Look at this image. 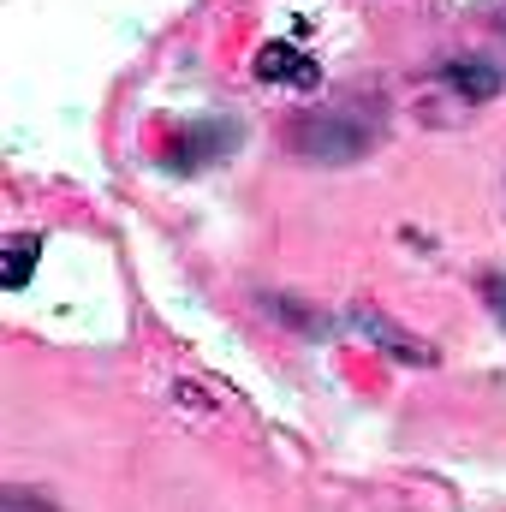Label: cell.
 I'll return each mask as SVG.
<instances>
[{
	"label": "cell",
	"mask_w": 506,
	"mask_h": 512,
	"mask_svg": "<svg viewBox=\"0 0 506 512\" xmlns=\"http://www.w3.org/2000/svg\"><path fill=\"white\" fill-rule=\"evenodd\" d=\"M370 143H376V131L352 114H304L292 126V149L304 161H364Z\"/></svg>",
	"instance_id": "cell-1"
},
{
	"label": "cell",
	"mask_w": 506,
	"mask_h": 512,
	"mask_svg": "<svg viewBox=\"0 0 506 512\" xmlns=\"http://www.w3.org/2000/svg\"><path fill=\"white\" fill-rule=\"evenodd\" d=\"M256 78H262V84L316 90V84H322V66H316L304 48H292V42H262V48H256Z\"/></svg>",
	"instance_id": "cell-2"
},
{
	"label": "cell",
	"mask_w": 506,
	"mask_h": 512,
	"mask_svg": "<svg viewBox=\"0 0 506 512\" xmlns=\"http://www.w3.org/2000/svg\"><path fill=\"white\" fill-rule=\"evenodd\" d=\"M352 322H358L376 346H393V358H399V364H417V370H423V364H435V346H423V340H417V334H405L399 322L376 316L370 304H358V310H352Z\"/></svg>",
	"instance_id": "cell-3"
},
{
	"label": "cell",
	"mask_w": 506,
	"mask_h": 512,
	"mask_svg": "<svg viewBox=\"0 0 506 512\" xmlns=\"http://www.w3.org/2000/svg\"><path fill=\"white\" fill-rule=\"evenodd\" d=\"M441 78H447L465 102H495V96H501V72H495L489 60H471V54L447 60V66H441Z\"/></svg>",
	"instance_id": "cell-4"
},
{
	"label": "cell",
	"mask_w": 506,
	"mask_h": 512,
	"mask_svg": "<svg viewBox=\"0 0 506 512\" xmlns=\"http://www.w3.org/2000/svg\"><path fill=\"white\" fill-rule=\"evenodd\" d=\"M36 251H42V233H18V239H6V262H0V286H6V292H18V286L30 280Z\"/></svg>",
	"instance_id": "cell-5"
},
{
	"label": "cell",
	"mask_w": 506,
	"mask_h": 512,
	"mask_svg": "<svg viewBox=\"0 0 506 512\" xmlns=\"http://www.w3.org/2000/svg\"><path fill=\"white\" fill-rule=\"evenodd\" d=\"M209 143H215V149H227V143H233V131L209 126V131H197V137H185V143H167V167H203Z\"/></svg>",
	"instance_id": "cell-6"
},
{
	"label": "cell",
	"mask_w": 506,
	"mask_h": 512,
	"mask_svg": "<svg viewBox=\"0 0 506 512\" xmlns=\"http://www.w3.org/2000/svg\"><path fill=\"white\" fill-rule=\"evenodd\" d=\"M0 512H54V507L36 501V489H6V495H0Z\"/></svg>",
	"instance_id": "cell-7"
}]
</instances>
